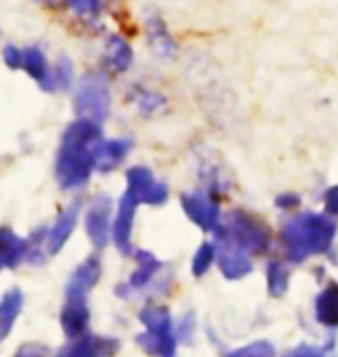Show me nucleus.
Returning a JSON list of instances; mask_svg holds the SVG:
<instances>
[{"label":"nucleus","instance_id":"nucleus-1","mask_svg":"<svg viewBox=\"0 0 338 357\" xmlns=\"http://www.w3.org/2000/svg\"><path fill=\"white\" fill-rule=\"evenodd\" d=\"M102 144V123L77 116L61 137L54 160L56 181L63 190H79L95 172V155Z\"/></svg>","mask_w":338,"mask_h":357},{"label":"nucleus","instance_id":"nucleus-2","mask_svg":"<svg viewBox=\"0 0 338 357\" xmlns=\"http://www.w3.org/2000/svg\"><path fill=\"white\" fill-rule=\"evenodd\" d=\"M336 237V220L329 213L304 211L292 216L280 230L287 260L304 262L311 255L327 253Z\"/></svg>","mask_w":338,"mask_h":357},{"label":"nucleus","instance_id":"nucleus-3","mask_svg":"<svg viewBox=\"0 0 338 357\" xmlns=\"http://www.w3.org/2000/svg\"><path fill=\"white\" fill-rule=\"evenodd\" d=\"M102 274V265L95 255L86 258L82 265L75 269V274L70 276L68 292H66V306L61 313V325L66 337L75 341L77 337H82L89 327L91 311H89V292L93 290V285L100 281Z\"/></svg>","mask_w":338,"mask_h":357},{"label":"nucleus","instance_id":"nucleus-4","mask_svg":"<svg viewBox=\"0 0 338 357\" xmlns=\"http://www.w3.org/2000/svg\"><path fill=\"white\" fill-rule=\"evenodd\" d=\"M213 232L218 234V239H229L232 244L241 246L250 255L267 253L271 246L269 227L248 211L229 213L225 220H220V225Z\"/></svg>","mask_w":338,"mask_h":357},{"label":"nucleus","instance_id":"nucleus-5","mask_svg":"<svg viewBox=\"0 0 338 357\" xmlns=\"http://www.w3.org/2000/svg\"><path fill=\"white\" fill-rule=\"evenodd\" d=\"M75 112L77 116L105 123L112 112V89L109 79L102 73H86L75 89Z\"/></svg>","mask_w":338,"mask_h":357},{"label":"nucleus","instance_id":"nucleus-6","mask_svg":"<svg viewBox=\"0 0 338 357\" xmlns=\"http://www.w3.org/2000/svg\"><path fill=\"white\" fill-rule=\"evenodd\" d=\"M128 192L137 199L139 204L160 206L167 202L169 197V185L153 174V169L146 165H132L125 174Z\"/></svg>","mask_w":338,"mask_h":357},{"label":"nucleus","instance_id":"nucleus-7","mask_svg":"<svg viewBox=\"0 0 338 357\" xmlns=\"http://www.w3.org/2000/svg\"><path fill=\"white\" fill-rule=\"evenodd\" d=\"M86 234H89L91 244L95 248H105L112 239V197L100 192L91 199L89 209L84 216Z\"/></svg>","mask_w":338,"mask_h":357},{"label":"nucleus","instance_id":"nucleus-8","mask_svg":"<svg viewBox=\"0 0 338 357\" xmlns=\"http://www.w3.org/2000/svg\"><path fill=\"white\" fill-rule=\"evenodd\" d=\"M181 206L192 223L202 227L204 232H213L220 225V206L211 192L206 190H192L181 195Z\"/></svg>","mask_w":338,"mask_h":357},{"label":"nucleus","instance_id":"nucleus-9","mask_svg":"<svg viewBox=\"0 0 338 357\" xmlns=\"http://www.w3.org/2000/svg\"><path fill=\"white\" fill-rule=\"evenodd\" d=\"M215 260H218L222 276L229 278V281H239V278L248 276L253 271V255L243 251L241 246L232 244L229 239H218Z\"/></svg>","mask_w":338,"mask_h":357},{"label":"nucleus","instance_id":"nucleus-10","mask_svg":"<svg viewBox=\"0 0 338 357\" xmlns=\"http://www.w3.org/2000/svg\"><path fill=\"white\" fill-rule=\"evenodd\" d=\"M137 199L125 190V195L121 197L116 218H114L112 227V241L123 255L132 251V227H135V213H137Z\"/></svg>","mask_w":338,"mask_h":357},{"label":"nucleus","instance_id":"nucleus-11","mask_svg":"<svg viewBox=\"0 0 338 357\" xmlns=\"http://www.w3.org/2000/svg\"><path fill=\"white\" fill-rule=\"evenodd\" d=\"M79 213H82V199H75L66 206V211L56 218V223L47 230V244H45V253L47 255H56L63 246L68 244V239L72 237L79 220Z\"/></svg>","mask_w":338,"mask_h":357},{"label":"nucleus","instance_id":"nucleus-12","mask_svg":"<svg viewBox=\"0 0 338 357\" xmlns=\"http://www.w3.org/2000/svg\"><path fill=\"white\" fill-rule=\"evenodd\" d=\"M118 353V341L98 337V334H82L70 346L68 357H114Z\"/></svg>","mask_w":338,"mask_h":357},{"label":"nucleus","instance_id":"nucleus-13","mask_svg":"<svg viewBox=\"0 0 338 357\" xmlns=\"http://www.w3.org/2000/svg\"><path fill=\"white\" fill-rule=\"evenodd\" d=\"M146 40L151 52L160 56V59H174L176 56V42L171 38L167 24L158 14L146 19Z\"/></svg>","mask_w":338,"mask_h":357},{"label":"nucleus","instance_id":"nucleus-14","mask_svg":"<svg viewBox=\"0 0 338 357\" xmlns=\"http://www.w3.org/2000/svg\"><path fill=\"white\" fill-rule=\"evenodd\" d=\"M132 151L130 139H102V144L98 149L95 155V169L98 172H114L121 162L128 158V153Z\"/></svg>","mask_w":338,"mask_h":357},{"label":"nucleus","instance_id":"nucleus-15","mask_svg":"<svg viewBox=\"0 0 338 357\" xmlns=\"http://www.w3.org/2000/svg\"><path fill=\"white\" fill-rule=\"evenodd\" d=\"M135 258H137V269L132 271V276L128 278V283H125V288H118V295H123V292H135V290H144L146 285L153 281V276L160 271V260L155 258L153 253H148V251H137L135 253Z\"/></svg>","mask_w":338,"mask_h":357},{"label":"nucleus","instance_id":"nucleus-16","mask_svg":"<svg viewBox=\"0 0 338 357\" xmlns=\"http://www.w3.org/2000/svg\"><path fill=\"white\" fill-rule=\"evenodd\" d=\"M24 70L40 84L42 91H56L52 66H49L47 56H45V52H42L40 47L24 49Z\"/></svg>","mask_w":338,"mask_h":357},{"label":"nucleus","instance_id":"nucleus-17","mask_svg":"<svg viewBox=\"0 0 338 357\" xmlns=\"http://www.w3.org/2000/svg\"><path fill=\"white\" fill-rule=\"evenodd\" d=\"M28 258V241L17 237L12 230L0 227V271L3 269H14Z\"/></svg>","mask_w":338,"mask_h":357},{"label":"nucleus","instance_id":"nucleus-18","mask_svg":"<svg viewBox=\"0 0 338 357\" xmlns=\"http://www.w3.org/2000/svg\"><path fill=\"white\" fill-rule=\"evenodd\" d=\"M105 59H107V66H109L114 73H128L132 66V47L128 45V40H123L121 35H109L105 42Z\"/></svg>","mask_w":338,"mask_h":357},{"label":"nucleus","instance_id":"nucleus-19","mask_svg":"<svg viewBox=\"0 0 338 357\" xmlns=\"http://www.w3.org/2000/svg\"><path fill=\"white\" fill-rule=\"evenodd\" d=\"M21 309H24V292L19 288L7 290L5 295L0 297V344H3L7 339V334L12 332Z\"/></svg>","mask_w":338,"mask_h":357},{"label":"nucleus","instance_id":"nucleus-20","mask_svg":"<svg viewBox=\"0 0 338 357\" xmlns=\"http://www.w3.org/2000/svg\"><path fill=\"white\" fill-rule=\"evenodd\" d=\"M137 344H139L144 351L153 357H176V337L174 332L169 334H151L144 332L137 337Z\"/></svg>","mask_w":338,"mask_h":357},{"label":"nucleus","instance_id":"nucleus-21","mask_svg":"<svg viewBox=\"0 0 338 357\" xmlns=\"http://www.w3.org/2000/svg\"><path fill=\"white\" fill-rule=\"evenodd\" d=\"M139 320L144 323V327H146V332H151V334L174 332V327H171V313L167 306H160V304L144 306L139 311Z\"/></svg>","mask_w":338,"mask_h":357},{"label":"nucleus","instance_id":"nucleus-22","mask_svg":"<svg viewBox=\"0 0 338 357\" xmlns=\"http://www.w3.org/2000/svg\"><path fill=\"white\" fill-rule=\"evenodd\" d=\"M315 316L322 325L336 327L338 325V285L332 283L320 292L315 299Z\"/></svg>","mask_w":338,"mask_h":357},{"label":"nucleus","instance_id":"nucleus-23","mask_svg":"<svg viewBox=\"0 0 338 357\" xmlns=\"http://www.w3.org/2000/svg\"><path fill=\"white\" fill-rule=\"evenodd\" d=\"M135 105H137V112H139L144 119H153L160 112H164V107H167V100H164L160 93L141 89L139 93H137Z\"/></svg>","mask_w":338,"mask_h":357},{"label":"nucleus","instance_id":"nucleus-24","mask_svg":"<svg viewBox=\"0 0 338 357\" xmlns=\"http://www.w3.org/2000/svg\"><path fill=\"white\" fill-rule=\"evenodd\" d=\"M267 285L269 292L273 297H280L287 292V285H290V269L285 267V262L280 260H271L267 267Z\"/></svg>","mask_w":338,"mask_h":357},{"label":"nucleus","instance_id":"nucleus-25","mask_svg":"<svg viewBox=\"0 0 338 357\" xmlns=\"http://www.w3.org/2000/svg\"><path fill=\"white\" fill-rule=\"evenodd\" d=\"M54 73V86L59 91H70L72 89V82H75V66L68 56H61L59 63L52 68Z\"/></svg>","mask_w":338,"mask_h":357},{"label":"nucleus","instance_id":"nucleus-26","mask_svg":"<svg viewBox=\"0 0 338 357\" xmlns=\"http://www.w3.org/2000/svg\"><path fill=\"white\" fill-rule=\"evenodd\" d=\"M215 260V246L213 244H202L197 248V253H195V258H192V274H195L197 278L199 276H204L208 267H211V262Z\"/></svg>","mask_w":338,"mask_h":357},{"label":"nucleus","instance_id":"nucleus-27","mask_svg":"<svg viewBox=\"0 0 338 357\" xmlns=\"http://www.w3.org/2000/svg\"><path fill=\"white\" fill-rule=\"evenodd\" d=\"M227 357H276V348L269 341H253L239 351H232Z\"/></svg>","mask_w":338,"mask_h":357},{"label":"nucleus","instance_id":"nucleus-28","mask_svg":"<svg viewBox=\"0 0 338 357\" xmlns=\"http://www.w3.org/2000/svg\"><path fill=\"white\" fill-rule=\"evenodd\" d=\"M66 5L82 19H95L102 10V0H66Z\"/></svg>","mask_w":338,"mask_h":357},{"label":"nucleus","instance_id":"nucleus-29","mask_svg":"<svg viewBox=\"0 0 338 357\" xmlns=\"http://www.w3.org/2000/svg\"><path fill=\"white\" fill-rule=\"evenodd\" d=\"M3 61L10 70H24V49L17 45H7L3 49Z\"/></svg>","mask_w":338,"mask_h":357},{"label":"nucleus","instance_id":"nucleus-30","mask_svg":"<svg viewBox=\"0 0 338 357\" xmlns=\"http://www.w3.org/2000/svg\"><path fill=\"white\" fill-rule=\"evenodd\" d=\"M14 357H49V348L40 344H26L19 348Z\"/></svg>","mask_w":338,"mask_h":357},{"label":"nucleus","instance_id":"nucleus-31","mask_svg":"<svg viewBox=\"0 0 338 357\" xmlns=\"http://www.w3.org/2000/svg\"><path fill=\"white\" fill-rule=\"evenodd\" d=\"M325 211L329 216L338 218V185H332V188L325 192Z\"/></svg>","mask_w":338,"mask_h":357},{"label":"nucleus","instance_id":"nucleus-32","mask_svg":"<svg viewBox=\"0 0 338 357\" xmlns=\"http://www.w3.org/2000/svg\"><path fill=\"white\" fill-rule=\"evenodd\" d=\"M325 348H315V346H299L294 348V351H290L287 355L283 357H325Z\"/></svg>","mask_w":338,"mask_h":357},{"label":"nucleus","instance_id":"nucleus-33","mask_svg":"<svg viewBox=\"0 0 338 357\" xmlns=\"http://www.w3.org/2000/svg\"><path fill=\"white\" fill-rule=\"evenodd\" d=\"M276 206H280V209H285V211L297 209V206H299V195H294V192H283V195L276 197Z\"/></svg>","mask_w":338,"mask_h":357},{"label":"nucleus","instance_id":"nucleus-34","mask_svg":"<svg viewBox=\"0 0 338 357\" xmlns=\"http://www.w3.org/2000/svg\"><path fill=\"white\" fill-rule=\"evenodd\" d=\"M38 3H42L45 7H52V10H59V7L66 5V0H38Z\"/></svg>","mask_w":338,"mask_h":357},{"label":"nucleus","instance_id":"nucleus-35","mask_svg":"<svg viewBox=\"0 0 338 357\" xmlns=\"http://www.w3.org/2000/svg\"><path fill=\"white\" fill-rule=\"evenodd\" d=\"M59 357H68V353H63V355H59Z\"/></svg>","mask_w":338,"mask_h":357}]
</instances>
